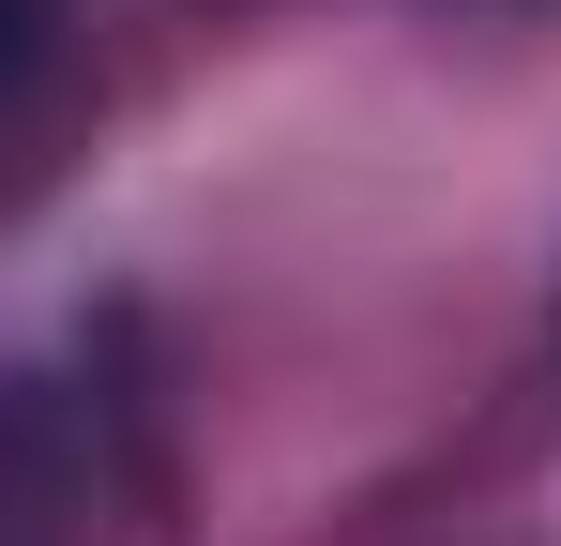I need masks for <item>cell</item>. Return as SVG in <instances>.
<instances>
[{
    "label": "cell",
    "instance_id": "cell-1",
    "mask_svg": "<svg viewBox=\"0 0 561 546\" xmlns=\"http://www.w3.org/2000/svg\"><path fill=\"white\" fill-rule=\"evenodd\" d=\"M61 516H77V455L31 395H0V546H61Z\"/></svg>",
    "mask_w": 561,
    "mask_h": 546
},
{
    "label": "cell",
    "instance_id": "cell-2",
    "mask_svg": "<svg viewBox=\"0 0 561 546\" xmlns=\"http://www.w3.org/2000/svg\"><path fill=\"white\" fill-rule=\"evenodd\" d=\"M31 31H46V0H0V77L31 61Z\"/></svg>",
    "mask_w": 561,
    "mask_h": 546
}]
</instances>
